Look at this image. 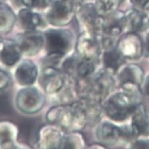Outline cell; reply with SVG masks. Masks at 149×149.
Here are the masks:
<instances>
[{
	"label": "cell",
	"mask_w": 149,
	"mask_h": 149,
	"mask_svg": "<svg viewBox=\"0 0 149 149\" xmlns=\"http://www.w3.org/2000/svg\"><path fill=\"white\" fill-rule=\"evenodd\" d=\"M46 119L51 125L69 132L80 131L88 124L87 113L82 100L53 107L47 113Z\"/></svg>",
	"instance_id": "1"
},
{
	"label": "cell",
	"mask_w": 149,
	"mask_h": 149,
	"mask_svg": "<svg viewBox=\"0 0 149 149\" xmlns=\"http://www.w3.org/2000/svg\"><path fill=\"white\" fill-rule=\"evenodd\" d=\"M77 93L81 98L88 101L100 103L103 101L114 88V81L105 70H101L86 79H78Z\"/></svg>",
	"instance_id": "2"
},
{
	"label": "cell",
	"mask_w": 149,
	"mask_h": 149,
	"mask_svg": "<svg viewBox=\"0 0 149 149\" xmlns=\"http://www.w3.org/2000/svg\"><path fill=\"white\" fill-rule=\"evenodd\" d=\"M47 62L45 65L57 66L58 62L71 49L73 35L70 31L50 29L45 33Z\"/></svg>",
	"instance_id": "3"
},
{
	"label": "cell",
	"mask_w": 149,
	"mask_h": 149,
	"mask_svg": "<svg viewBox=\"0 0 149 149\" xmlns=\"http://www.w3.org/2000/svg\"><path fill=\"white\" fill-rule=\"evenodd\" d=\"M142 96H136L126 91L117 92L110 97L104 105V110L111 120L123 122L132 114L135 107L141 103Z\"/></svg>",
	"instance_id": "4"
},
{
	"label": "cell",
	"mask_w": 149,
	"mask_h": 149,
	"mask_svg": "<svg viewBox=\"0 0 149 149\" xmlns=\"http://www.w3.org/2000/svg\"><path fill=\"white\" fill-rule=\"evenodd\" d=\"M78 0H46L49 8L46 14L48 22L54 26H65L72 21L79 6Z\"/></svg>",
	"instance_id": "5"
},
{
	"label": "cell",
	"mask_w": 149,
	"mask_h": 149,
	"mask_svg": "<svg viewBox=\"0 0 149 149\" xmlns=\"http://www.w3.org/2000/svg\"><path fill=\"white\" fill-rule=\"evenodd\" d=\"M101 36L83 31L77 42V55L80 58L97 62L101 52Z\"/></svg>",
	"instance_id": "6"
},
{
	"label": "cell",
	"mask_w": 149,
	"mask_h": 149,
	"mask_svg": "<svg viewBox=\"0 0 149 149\" xmlns=\"http://www.w3.org/2000/svg\"><path fill=\"white\" fill-rule=\"evenodd\" d=\"M76 16L79 24L84 31L91 32L101 36L102 19L97 13L93 3L79 4L76 11Z\"/></svg>",
	"instance_id": "7"
},
{
	"label": "cell",
	"mask_w": 149,
	"mask_h": 149,
	"mask_svg": "<svg viewBox=\"0 0 149 149\" xmlns=\"http://www.w3.org/2000/svg\"><path fill=\"white\" fill-rule=\"evenodd\" d=\"M45 98L36 88H27L17 94V105L20 111L26 113H35L42 109Z\"/></svg>",
	"instance_id": "8"
},
{
	"label": "cell",
	"mask_w": 149,
	"mask_h": 149,
	"mask_svg": "<svg viewBox=\"0 0 149 149\" xmlns=\"http://www.w3.org/2000/svg\"><path fill=\"white\" fill-rule=\"evenodd\" d=\"M96 137L101 144L112 146L120 140H128L131 139L130 128H119L108 122L102 123L96 130Z\"/></svg>",
	"instance_id": "9"
},
{
	"label": "cell",
	"mask_w": 149,
	"mask_h": 149,
	"mask_svg": "<svg viewBox=\"0 0 149 149\" xmlns=\"http://www.w3.org/2000/svg\"><path fill=\"white\" fill-rule=\"evenodd\" d=\"M116 49L125 59H137L143 54V42L136 33L127 32L120 38Z\"/></svg>",
	"instance_id": "10"
},
{
	"label": "cell",
	"mask_w": 149,
	"mask_h": 149,
	"mask_svg": "<svg viewBox=\"0 0 149 149\" xmlns=\"http://www.w3.org/2000/svg\"><path fill=\"white\" fill-rule=\"evenodd\" d=\"M45 38L36 31H27L18 38V44L22 54L28 56H35L44 45Z\"/></svg>",
	"instance_id": "11"
},
{
	"label": "cell",
	"mask_w": 149,
	"mask_h": 149,
	"mask_svg": "<svg viewBox=\"0 0 149 149\" xmlns=\"http://www.w3.org/2000/svg\"><path fill=\"white\" fill-rule=\"evenodd\" d=\"M125 30V13L116 11L103 17L101 27V36L116 40Z\"/></svg>",
	"instance_id": "12"
},
{
	"label": "cell",
	"mask_w": 149,
	"mask_h": 149,
	"mask_svg": "<svg viewBox=\"0 0 149 149\" xmlns=\"http://www.w3.org/2000/svg\"><path fill=\"white\" fill-rule=\"evenodd\" d=\"M120 85L123 89L139 85L144 80V70L136 64H129L124 66L118 74Z\"/></svg>",
	"instance_id": "13"
},
{
	"label": "cell",
	"mask_w": 149,
	"mask_h": 149,
	"mask_svg": "<svg viewBox=\"0 0 149 149\" xmlns=\"http://www.w3.org/2000/svg\"><path fill=\"white\" fill-rule=\"evenodd\" d=\"M131 128L135 137L149 135V116L142 103L135 107L131 114Z\"/></svg>",
	"instance_id": "14"
},
{
	"label": "cell",
	"mask_w": 149,
	"mask_h": 149,
	"mask_svg": "<svg viewBox=\"0 0 149 149\" xmlns=\"http://www.w3.org/2000/svg\"><path fill=\"white\" fill-rule=\"evenodd\" d=\"M62 136L60 131L54 125L41 127L38 145L43 148H60Z\"/></svg>",
	"instance_id": "15"
},
{
	"label": "cell",
	"mask_w": 149,
	"mask_h": 149,
	"mask_svg": "<svg viewBox=\"0 0 149 149\" xmlns=\"http://www.w3.org/2000/svg\"><path fill=\"white\" fill-rule=\"evenodd\" d=\"M148 27V19L141 10L132 8L125 13V30L137 33Z\"/></svg>",
	"instance_id": "16"
},
{
	"label": "cell",
	"mask_w": 149,
	"mask_h": 149,
	"mask_svg": "<svg viewBox=\"0 0 149 149\" xmlns=\"http://www.w3.org/2000/svg\"><path fill=\"white\" fill-rule=\"evenodd\" d=\"M15 76L17 82L21 85L29 86L33 85L38 76L37 67L31 61H23L17 68Z\"/></svg>",
	"instance_id": "17"
},
{
	"label": "cell",
	"mask_w": 149,
	"mask_h": 149,
	"mask_svg": "<svg viewBox=\"0 0 149 149\" xmlns=\"http://www.w3.org/2000/svg\"><path fill=\"white\" fill-rule=\"evenodd\" d=\"M104 50L105 51L102 55L104 70L112 75L117 72L123 66L125 58L120 54L116 47Z\"/></svg>",
	"instance_id": "18"
},
{
	"label": "cell",
	"mask_w": 149,
	"mask_h": 149,
	"mask_svg": "<svg viewBox=\"0 0 149 149\" xmlns=\"http://www.w3.org/2000/svg\"><path fill=\"white\" fill-rule=\"evenodd\" d=\"M18 18L20 25L27 31H36L38 28L45 27V21L42 17L28 8L19 10Z\"/></svg>",
	"instance_id": "19"
},
{
	"label": "cell",
	"mask_w": 149,
	"mask_h": 149,
	"mask_svg": "<svg viewBox=\"0 0 149 149\" xmlns=\"http://www.w3.org/2000/svg\"><path fill=\"white\" fill-rule=\"evenodd\" d=\"M21 50L18 44L14 42H3L0 50V60L6 66L11 67L17 64L21 58Z\"/></svg>",
	"instance_id": "20"
},
{
	"label": "cell",
	"mask_w": 149,
	"mask_h": 149,
	"mask_svg": "<svg viewBox=\"0 0 149 149\" xmlns=\"http://www.w3.org/2000/svg\"><path fill=\"white\" fill-rule=\"evenodd\" d=\"M40 128L37 127L36 123L26 122L20 128L18 136L22 138V140L25 141L28 145H38Z\"/></svg>",
	"instance_id": "21"
},
{
	"label": "cell",
	"mask_w": 149,
	"mask_h": 149,
	"mask_svg": "<svg viewBox=\"0 0 149 149\" xmlns=\"http://www.w3.org/2000/svg\"><path fill=\"white\" fill-rule=\"evenodd\" d=\"M18 134L19 131L13 124L8 122H0V145L4 148L6 145L11 148L10 146L13 145V141Z\"/></svg>",
	"instance_id": "22"
},
{
	"label": "cell",
	"mask_w": 149,
	"mask_h": 149,
	"mask_svg": "<svg viewBox=\"0 0 149 149\" xmlns=\"http://www.w3.org/2000/svg\"><path fill=\"white\" fill-rule=\"evenodd\" d=\"M16 21V17L11 9L5 4L0 2V31L9 32Z\"/></svg>",
	"instance_id": "23"
},
{
	"label": "cell",
	"mask_w": 149,
	"mask_h": 149,
	"mask_svg": "<svg viewBox=\"0 0 149 149\" xmlns=\"http://www.w3.org/2000/svg\"><path fill=\"white\" fill-rule=\"evenodd\" d=\"M121 2V0H95L93 4L100 17H105L117 11Z\"/></svg>",
	"instance_id": "24"
},
{
	"label": "cell",
	"mask_w": 149,
	"mask_h": 149,
	"mask_svg": "<svg viewBox=\"0 0 149 149\" xmlns=\"http://www.w3.org/2000/svg\"><path fill=\"white\" fill-rule=\"evenodd\" d=\"M85 144L83 136L78 131H73L62 136L60 148H82Z\"/></svg>",
	"instance_id": "25"
},
{
	"label": "cell",
	"mask_w": 149,
	"mask_h": 149,
	"mask_svg": "<svg viewBox=\"0 0 149 149\" xmlns=\"http://www.w3.org/2000/svg\"><path fill=\"white\" fill-rule=\"evenodd\" d=\"M96 61L88 60L79 57L76 69V77L77 79H86L95 72Z\"/></svg>",
	"instance_id": "26"
},
{
	"label": "cell",
	"mask_w": 149,
	"mask_h": 149,
	"mask_svg": "<svg viewBox=\"0 0 149 149\" xmlns=\"http://www.w3.org/2000/svg\"><path fill=\"white\" fill-rule=\"evenodd\" d=\"M10 111L9 100L5 94L0 93V116L8 115Z\"/></svg>",
	"instance_id": "27"
},
{
	"label": "cell",
	"mask_w": 149,
	"mask_h": 149,
	"mask_svg": "<svg viewBox=\"0 0 149 149\" xmlns=\"http://www.w3.org/2000/svg\"><path fill=\"white\" fill-rule=\"evenodd\" d=\"M22 3L28 8H45L46 0H21Z\"/></svg>",
	"instance_id": "28"
},
{
	"label": "cell",
	"mask_w": 149,
	"mask_h": 149,
	"mask_svg": "<svg viewBox=\"0 0 149 149\" xmlns=\"http://www.w3.org/2000/svg\"><path fill=\"white\" fill-rule=\"evenodd\" d=\"M10 78L9 75L3 70H0V91L5 88L10 82Z\"/></svg>",
	"instance_id": "29"
},
{
	"label": "cell",
	"mask_w": 149,
	"mask_h": 149,
	"mask_svg": "<svg viewBox=\"0 0 149 149\" xmlns=\"http://www.w3.org/2000/svg\"><path fill=\"white\" fill-rule=\"evenodd\" d=\"M133 148H149V139H136L133 143Z\"/></svg>",
	"instance_id": "30"
},
{
	"label": "cell",
	"mask_w": 149,
	"mask_h": 149,
	"mask_svg": "<svg viewBox=\"0 0 149 149\" xmlns=\"http://www.w3.org/2000/svg\"><path fill=\"white\" fill-rule=\"evenodd\" d=\"M148 1V0H130L131 4L133 6V8H135L139 10H142L143 6Z\"/></svg>",
	"instance_id": "31"
},
{
	"label": "cell",
	"mask_w": 149,
	"mask_h": 149,
	"mask_svg": "<svg viewBox=\"0 0 149 149\" xmlns=\"http://www.w3.org/2000/svg\"><path fill=\"white\" fill-rule=\"evenodd\" d=\"M143 54L146 57L149 58V31L146 35V40L143 42Z\"/></svg>",
	"instance_id": "32"
},
{
	"label": "cell",
	"mask_w": 149,
	"mask_h": 149,
	"mask_svg": "<svg viewBox=\"0 0 149 149\" xmlns=\"http://www.w3.org/2000/svg\"><path fill=\"white\" fill-rule=\"evenodd\" d=\"M143 90H144L145 93L146 95L149 96V75L146 77V79L143 80Z\"/></svg>",
	"instance_id": "33"
},
{
	"label": "cell",
	"mask_w": 149,
	"mask_h": 149,
	"mask_svg": "<svg viewBox=\"0 0 149 149\" xmlns=\"http://www.w3.org/2000/svg\"><path fill=\"white\" fill-rule=\"evenodd\" d=\"M121 1H122V2H123V1H124V0H121Z\"/></svg>",
	"instance_id": "34"
},
{
	"label": "cell",
	"mask_w": 149,
	"mask_h": 149,
	"mask_svg": "<svg viewBox=\"0 0 149 149\" xmlns=\"http://www.w3.org/2000/svg\"><path fill=\"white\" fill-rule=\"evenodd\" d=\"M81 1H82V0H81Z\"/></svg>",
	"instance_id": "35"
}]
</instances>
